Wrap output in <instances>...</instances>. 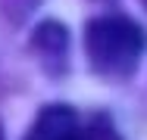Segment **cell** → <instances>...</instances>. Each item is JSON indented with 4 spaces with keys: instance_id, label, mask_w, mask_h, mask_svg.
Instances as JSON below:
<instances>
[{
    "instance_id": "1",
    "label": "cell",
    "mask_w": 147,
    "mask_h": 140,
    "mask_svg": "<svg viewBox=\"0 0 147 140\" xmlns=\"http://www.w3.org/2000/svg\"><path fill=\"white\" fill-rule=\"evenodd\" d=\"M147 50V31L125 16H97L85 25V53L100 78H128Z\"/></svg>"
},
{
    "instance_id": "2",
    "label": "cell",
    "mask_w": 147,
    "mask_h": 140,
    "mask_svg": "<svg viewBox=\"0 0 147 140\" xmlns=\"http://www.w3.org/2000/svg\"><path fill=\"white\" fill-rule=\"evenodd\" d=\"M25 140H122V137L116 134L110 115L103 112L82 115L66 103H53L38 112Z\"/></svg>"
},
{
    "instance_id": "3",
    "label": "cell",
    "mask_w": 147,
    "mask_h": 140,
    "mask_svg": "<svg viewBox=\"0 0 147 140\" xmlns=\"http://www.w3.org/2000/svg\"><path fill=\"white\" fill-rule=\"evenodd\" d=\"M31 53L44 65L47 75L59 78L69 65V34L63 22H41L31 31Z\"/></svg>"
},
{
    "instance_id": "4",
    "label": "cell",
    "mask_w": 147,
    "mask_h": 140,
    "mask_svg": "<svg viewBox=\"0 0 147 140\" xmlns=\"http://www.w3.org/2000/svg\"><path fill=\"white\" fill-rule=\"evenodd\" d=\"M38 6L41 0H0V19L6 25H22Z\"/></svg>"
},
{
    "instance_id": "5",
    "label": "cell",
    "mask_w": 147,
    "mask_h": 140,
    "mask_svg": "<svg viewBox=\"0 0 147 140\" xmlns=\"http://www.w3.org/2000/svg\"><path fill=\"white\" fill-rule=\"evenodd\" d=\"M0 140H3V134H0Z\"/></svg>"
}]
</instances>
